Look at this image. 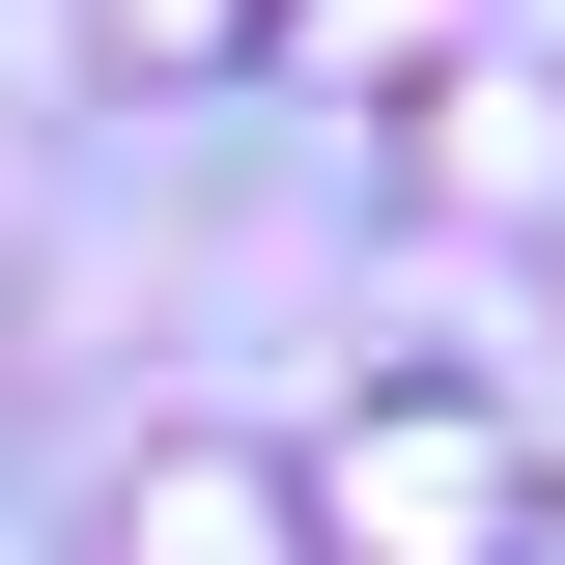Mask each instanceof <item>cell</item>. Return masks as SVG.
<instances>
[{
  "label": "cell",
  "mask_w": 565,
  "mask_h": 565,
  "mask_svg": "<svg viewBox=\"0 0 565 565\" xmlns=\"http://www.w3.org/2000/svg\"><path fill=\"white\" fill-rule=\"evenodd\" d=\"M509 509H537V452H509L481 367H396V396L311 452V537L340 565H509Z\"/></svg>",
  "instance_id": "cell-1"
},
{
  "label": "cell",
  "mask_w": 565,
  "mask_h": 565,
  "mask_svg": "<svg viewBox=\"0 0 565 565\" xmlns=\"http://www.w3.org/2000/svg\"><path fill=\"white\" fill-rule=\"evenodd\" d=\"M114 565H340V537H311V481H282V452H226V424H170V452L114 481Z\"/></svg>",
  "instance_id": "cell-2"
},
{
  "label": "cell",
  "mask_w": 565,
  "mask_h": 565,
  "mask_svg": "<svg viewBox=\"0 0 565 565\" xmlns=\"http://www.w3.org/2000/svg\"><path fill=\"white\" fill-rule=\"evenodd\" d=\"M424 170H452V199H565V85H452Z\"/></svg>",
  "instance_id": "cell-3"
}]
</instances>
